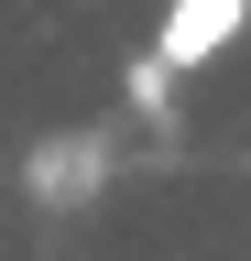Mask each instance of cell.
Segmentation results:
<instances>
[{
    "label": "cell",
    "mask_w": 251,
    "mask_h": 261,
    "mask_svg": "<svg viewBox=\"0 0 251 261\" xmlns=\"http://www.w3.org/2000/svg\"><path fill=\"white\" fill-rule=\"evenodd\" d=\"M240 22H251V0H164V22H153V65H164V76H197L208 55H230Z\"/></svg>",
    "instance_id": "obj_1"
}]
</instances>
